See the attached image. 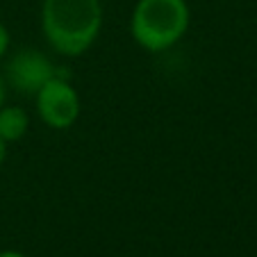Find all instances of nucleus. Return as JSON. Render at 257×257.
I'll return each mask as SVG.
<instances>
[{
    "mask_svg": "<svg viewBox=\"0 0 257 257\" xmlns=\"http://www.w3.org/2000/svg\"><path fill=\"white\" fill-rule=\"evenodd\" d=\"M5 96H7L5 93V80H3V75H0V107L5 105Z\"/></svg>",
    "mask_w": 257,
    "mask_h": 257,
    "instance_id": "obj_9",
    "label": "nucleus"
},
{
    "mask_svg": "<svg viewBox=\"0 0 257 257\" xmlns=\"http://www.w3.org/2000/svg\"><path fill=\"white\" fill-rule=\"evenodd\" d=\"M55 75H57L55 64L44 53H39V50H34V48L16 50L5 66L7 82L16 91L28 93V96H37V91L48 80H53Z\"/></svg>",
    "mask_w": 257,
    "mask_h": 257,
    "instance_id": "obj_4",
    "label": "nucleus"
},
{
    "mask_svg": "<svg viewBox=\"0 0 257 257\" xmlns=\"http://www.w3.org/2000/svg\"><path fill=\"white\" fill-rule=\"evenodd\" d=\"M102 28L100 0H44L41 30L55 53L80 57L93 46Z\"/></svg>",
    "mask_w": 257,
    "mask_h": 257,
    "instance_id": "obj_1",
    "label": "nucleus"
},
{
    "mask_svg": "<svg viewBox=\"0 0 257 257\" xmlns=\"http://www.w3.org/2000/svg\"><path fill=\"white\" fill-rule=\"evenodd\" d=\"M39 118L53 130H66L80 116V96L68 80L55 75L37 91Z\"/></svg>",
    "mask_w": 257,
    "mask_h": 257,
    "instance_id": "obj_3",
    "label": "nucleus"
},
{
    "mask_svg": "<svg viewBox=\"0 0 257 257\" xmlns=\"http://www.w3.org/2000/svg\"><path fill=\"white\" fill-rule=\"evenodd\" d=\"M30 127V116L25 109L16 105H3L0 107V139L10 144L25 137Z\"/></svg>",
    "mask_w": 257,
    "mask_h": 257,
    "instance_id": "obj_5",
    "label": "nucleus"
},
{
    "mask_svg": "<svg viewBox=\"0 0 257 257\" xmlns=\"http://www.w3.org/2000/svg\"><path fill=\"white\" fill-rule=\"evenodd\" d=\"M10 30L5 28V25L0 23V59L7 55V50H10Z\"/></svg>",
    "mask_w": 257,
    "mask_h": 257,
    "instance_id": "obj_6",
    "label": "nucleus"
},
{
    "mask_svg": "<svg viewBox=\"0 0 257 257\" xmlns=\"http://www.w3.org/2000/svg\"><path fill=\"white\" fill-rule=\"evenodd\" d=\"M189 21L187 0H137L130 16V32L144 50L162 53L185 39Z\"/></svg>",
    "mask_w": 257,
    "mask_h": 257,
    "instance_id": "obj_2",
    "label": "nucleus"
},
{
    "mask_svg": "<svg viewBox=\"0 0 257 257\" xmlns=\"http://www.w3.org/2000/svg\"><path fill=\"white\" fill-rule=\"evenodd\" d=\"M5 157H7V144L0 139V166L5 164Z\"/></svg>",
    "mask_w": 257,
    "mask_h": 257,
    "instance_id": "obj_8",
    "label": "nucleus"
},
{
    "mask_svg": "<svg viewBox=\"0 0 257 257\" xmlns=\"http://www.w3.org/2000/svg\"><path fill=\"white\" fill-rule=\"evenodd\" d=\"M0 257H28L21 250H0Z\"/></svg>",
    "mask_w": 257,
    "mask_h": 257,
    "instance_id": "obj_7",
    "label": "nucleus"
}]
</instances>
